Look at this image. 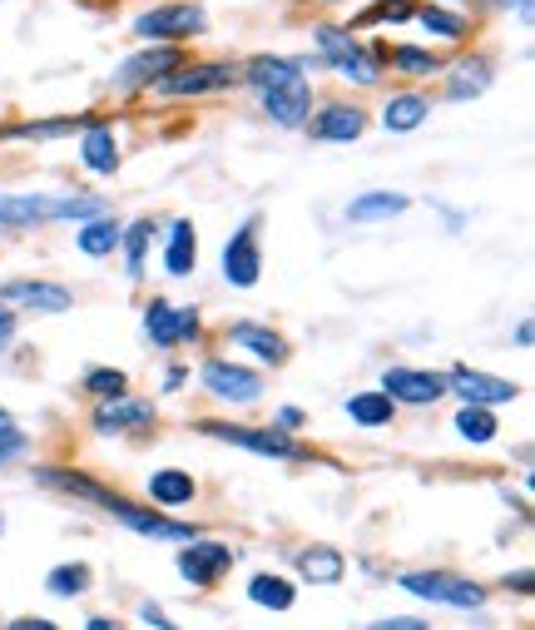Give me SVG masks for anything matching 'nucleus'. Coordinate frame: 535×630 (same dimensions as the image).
Returning <instances> with one entry per match:
<instances>
[{"instance_id":"nucleus-1","label":"nucleus","mask_w":535,"mask_h":630,"mask_svg":"<svg viewBox=\"0 0 535 630\" xmlns=\"http://www.w3.org/2000/svg\"><path fill=\"white\" fill-rule=\"evenodd\" d=\"M40 477L50 481V487H65V491H75V497H85V501H95V507H105L114 521H124L129 531H139V536H159V541H188L194 536V526H184V521H168V517H154V511H144V507H134V501H124L119 491H105V487H95V481H85L79 471H40Z\"/></svg>"},{"instance_id":"nucleus-2","label":"nucleus","mask_w":535,"mask_h":630,"mask_svg":"<svg viewBox=\"0 0 535 630\" xmlns=\"http://www.w3.org/2000/svg\"><path fill=\"white\" fill-rule=\"evenodd\" d=\"M402 590H412V596H422V600H436V606H461V610L485 606V590L476 586V580L451 576V571H406Z\"/></svg>"},{"instance_id":"nucleus-3","label":"nucleus","mask_w":535,"mask_h":630,"mask_svg":"<svg viewBox=\"0 0 535 630\" xmlns=\"http://www.w3.org/2000/svg\"><path fill=\"white\" fill-rule=\"evenodd\" d=\"M204 432H208V437H218V442H228V447H248V452H263V457H287V461L307 457V452L297 447L293 437H283V432H253V427H228V422H204Z\"/></svg>"},{"instance_id":"nucleus-4","label":"nucleus","mask_w":535,"mask_h":630,"mask_svg":"<svg viewBox=\"0 0 535 630\" xmlns=\"http://www.w3.org/2000/svg\"><path fill=\"white\" fill-rule=\"evenodd\" d=\"M223 279L233 283V289H253V283L263 279V253H258V239H253V219H248L243 229L228 239V249H223Z\"/></svg>"},{"instance_id":"nucleus-5","label":"nucleus","mask_w":535,"mask_h":630,"mask_svg":"<svg viewBox=\"0 0 535 630\" xmlns=\"http://www.w3.org/2000/svg\"><path fill=\"white\" fill-rule=\"evenodd\" d=\"M204 388L214 392V398H228V402H253L258 392H263V378L248 368H233V362L214 358L204 362Z\"/></svg>"},{"instance_id":"nucleus-6","label":"nucleus","mask_w":535,"mask_h":630,"mask_svg":"<svg viewBox=\"0 0 535 630\" xmlns=\"http://www.w3.org/2000/svg\"><path fill=\"white\" fill-rule=\"evenodd\" d=\"M144 328H149V338H154L159 348H174V343H184V338H194L198 333V313L194 308H168L164 298H154L149 303V313H144Z\"/></svg>"},{"instance_id":"nucleus-7","label":"nucleus","mask_w":535,"mask_h":630,"mask_svg":"<svg viewBox=\"0 0 535 630\" xmlns=\"http://www.w3.org/2000/svg\"><path fill=\"white\" fill-rule=\"evenodd\" d=\"M228 566H233V551L218 546V541H194V546L178 556V576L194 580V586H214Z\"/></svg>"},{"instance_id":"nucleus-8","label":"nucleus","mask_w":535,"mask_h":630,"mask_svg":"<svg viewBox=\"0 0 535 630\" xmlns=\"http://www.w3.org/2000/svg\"><path fill=\"white\" fill-rule=\"evenodd\" d=\"M446 388H451L456 398H466L471 408H495V402H511L515 398V382L485 378V372H471V368H451Z\"/></svg>"},{"instance_id":"nucleus-9","label":"nucleus","mask_w":535,"mask_h":630,"mask_svg":"<svg viewBox=\"0 0 535 630\" xmlns=\"http://www.w3.org/2000/svg\"><path fill=\"white\" fill-rule=\"evenodd\" d=\"M204 31V11L198 6H164V11L139 15V35H154V41H174V35H194Z\"/></svg>"},{"instance_id":"nucleus-10","label":"nucleus","mask_w":535,"mask_h":630,"mask_svg":"<svg viewBox=\"0 0 535 630\" xmlns=\"http://www.w3.org/2000/svg\"><path fill=\"white\" fill-rule=\"evenodd\" d=\"M174 70H178V51L174 45H159V51L134 55V61L119 70V85H124V90H144V85L164 80V75H174Z\"/></svg>"},{"instance_id":"nucleus-11","label":"nucleus","mask_w":535,"mask_h":630,"mask_svg":"<svg viewBox=\"0 0 535 630\" xmlns=\"http://www.w3.org/2000/svg\"><path fill=\"white\" fill-rule=\"evenodd\" d=\"M382 392H386V398H402V402H436L446 392V378H436V372L392 368L382 378Z\"/></svg>"},{"instance_id":"nucleus-12","label":"nucleus","mask_w":535,"mask_h":630,"mask_svg":"<svg viewBox=\"0 0 535 630\" xmlns=\"http://www.w3.org/2000/svg\"><path fill=\"white\" fill-rule=\"evenodd\" d=\"M263 105H268V115H273L277 124H303L307 120V80L303 75H293V80H283V85H273V90H263Z\"/></svg>"},{"instance_id":"nucleus-13","label":"nucleus","mask_w":535,"mask_h":630,"mask_svg":"<svg viewBox=\"0 0 535 630\" xmlns=\"http://www.w3.org/2000/svg\"><path fill=\"white\" fill-rule=\"evenodd\" d=\"M154 422V408L149 402H134V398H99V412H95V427L99 432H124V427H149Z\"/></svg>"},{"instance_id":"nucleus-14","label":"nucleus","mask_w":535,"mask_h":630,"mask_svg":"<svg viewBox=\"0 0 535 630\" xmlns=\"http://www.w3.org/2000/svg\"><path fill=\"white\" fill-rule=\"evenodd\" d=\"M0 303H25V308H40V313H65L75 298H69L59 283H25V279H15V283L0 289Z\"/></svg>"},{"instance_id":"nucleus-15","label":"nucleus","mask_w":535,"mask_h":630,"mask_svg":"<svg viewBox=\"0 0 535 630\" xmlns=\"http://www.w3.org/2000/svg\"><path fill=\"white\" fill-rule=\"evenodd\" d=\"M228 80H233V70H228V65H194V70L164 75V85H159V90H164V95H208V90H223Z\"/></svg>"},{"instance_id":"nucleus-16","label":"nucleus","mask_w":535,"mask_h":630,"mask_svg":"<svg viewBox=\"0 0 535 630\" xmlns=\"http://www.w3.org/2000/svg\"><path fill=\"white\" fill-rule=\"evenodd\" d=\"M55 219V199L40 194H0V229H25V224Z\"/></svg>"},{"instance_id":"nucleus-17","label":"nucleus","mask_w":535,"mask_h":630,"mask_svg":"<svg viewBox=\"0 0 535 630\" xmlns=\"http://www.w3.org/2000/svg\"><path fill=\"white\" fill-rule=\"evenodd\" d=\"M323 55H327V61H332L342 75H352L357 85H372V80H376V70L362 61V51H357V41H347L342 31H323Z\"/></svg>"},{"instance_id":"nucleus-18","label":"nucleus","mask_w":535,"mask_h":630,"mask_svg":"<svg viewBox=\"0 0 535 630\" xmlns=\"http://www.w3.org/2000/svg\"><path fill=\"white\" fill-rule=\"evenodd\" d=\"M79 160H85V170H95V174L119 170V150H114L109 124H85V150H79Z\"/></svg>"},{"instance_id":"nucleus-19","label":"nucleus","mask_w":535,"mask_h":630,"mask_svg":"<svg viewBox=\"0 0 535 630\" xmlns=\"http://www.w3.org/2000/svg\"><path fill=\"white\" fill-rule=\"evenodd\" d=\"M362 130H367L362 110H347V105H327V110L313 120V134H317V140H357Z\"/></svg>"},{"instance_id":"nucleus-20","label":"nucleus","mask_w":535,"mask_h":630,"mask_svg":"<svg viewBox=\"0 0 535 630\" xmlns=\"http://www.w3.org/2000/svg\"><path fill=\"white\" fill-rule=\"evenodd\" d=\"M297 571H303V580H313V586H332V580H342L347 561L337 556L332 546H307L303 556H297Z\"/></svg>"},{"instance_id":"nucleus-21","label":"nucleus","mask_w":535,"mask_h":630,"mask_svg":"<svg viewBox=\"0 0 535 630\" xmlns=\"http://www.w3.org/2000/svg\"><path fill=\"white\" fill-rule=\"evenodd\" d=\"M228 338H233L238 348H253L263 362H287V343L277 338V333H268V328H253V323H238V328H228Z\"/></svg>"},{"instance_id":"nucleus-22","label":"nucleus","mask_w":535,"mask_h":630,"mask_svg":"<svg viewBox=\"0 0 535 630\" xmlns=\"http://www.w3.org/2000/svg\"><path fill=\"white\" fill-rule=\"evenodd\" d=\"M149 497L154 501H164V507H184V501H194V477L188 471H154L149 477Z\"/></svg>"},{"instance_id":"nucleus-23","label":"nucleus","mask_w":535,"mask_h":630,"mask_svg":"<svg viewBox=\"0 0 535 630\" xmlns=\"http://www.w3.org/2000/svg\"><path fill=\"white\" fill-rule=\"evenodd\" d=\"M406 199L402 194H362V199L347 204V219L352 224H372V219H392V214H402Z\"/></svg>"},{"instance_id":"nucleus-24","label":"nucleus","mask_w":535,"mask_h":630,"mask_svg":"<svg viewBox=\"0 0 535 630\" xmlns=\"http://www.w3.org/2000/svg\"><path fill=\"white\" fill-rule=\"evenodd\" d=\"M426 120V100L422 95H396V100H386V130H396V134H406V130H416V124Z\"/></svg>"},{"instance_id":"nucleus-25","label":"nucleus","mask_w":535,"mask_h":630,"mask_svg":"<svg viewBox=\"0 0 535 630\" xmlns=\"http://www.w3.org/2000/svg\"><path fill=\"white\" fill-rule=\"evenodd\" d=\"M194 253H198L194 224L178 219V224H174V239H168V253H164V269H168V273H188V269H194Z\"/></svg>"},{"instance_id":"nucleus-26","label":"nucleus","mask_w":535,"mask_h":630,"mask_svg":"<svg viewBox=\"0 0 535 630\" xmlns=\"http://www.w3.org/2000/svg\"><path fill=\"white\" fill-rule=\"evenodd\" d=\"M347 412H352V422H362V427H382V422H392V398H386V392H357V398L347 402Z\"/></svg>"},{"instance_id":"nucleus-27","label":"nucleus","mask_w":535,"mask_h":630,"mask_svg":"<svg viewBox=\"0 0 535 630\" xmlns=\"http://www.w3.org/2000/svg\"><path fill=\"white\" fill-rule=\"evenodd\" d=\"M248 596H253L258 606H268V610H287V606H293V586H287L283 576H253V580H248Z\"/></svg>"},{"instance_id":"nucleus-28","label":"nucleus","mask_w":535,"mask_h":630,"mask_svg":"<svg viewBox=\"0 0 535 630\" xmlns=\"http://www.w3.org/2000/svg\"><path fill=\"white\" fill-rule=\"evenodd\" d=\"M119 224L114 219H95V224H85V233H79V249L89 253V259H99V253H114V243H119Z\"/></svg>"},{"instance_id":"nucleus-29","label":"nucleus","mask_w":535,"mask_h":630,"mask_svg":"<svg viewBox=\"0 0 535 630\" xmlns=\"http://www.w3.org/2000/svg\"><path fill=\"white\" fill-rule=\"evenodd\" d=\"M456 432H461L466 442H491L495 437V417L485 408H471V402H466L461 417H456Z\"/></svg>"},{"instance_id":"nucleus-30","label":"nucleus","mask_w":535,"mask_h":630,"mask_svg":"<svg viewBox=\"0 0 535 630\" xmlns=\"http://www.w3.org/2000/svg\"><path fill=\"white\" fill-rule=\"evenodd\" d=\"M293 75H297V65H293V61H268V55H263V61L248 65V80H253L258 90H273V85L293 80Z\"/></svg>"},{"instance_id":"nucleus-31","label":"nucleus","mask_w":535,"mask_h":630,"mask_svg":"<svg viewBox=\"0 0 535 630\" xmlns=\"http://www.w3.org/2000/svg\"><path fill=\"white\" fill-rule=\"evenodd\" d=\"M45 586L50 596H79V590H89V566H55Z\"/></svg>"},{"instance_id":"nucleus-32","label":"nucleus","mask_w":535,"mask_h":630,"mask_svg":"<svg viewBox=\"0 0 535 630\" xmlns=\"http://www.w3.org/2000/svg\"><path fill=\"white\" fill-rule=\"evenodd\" d=\"M149 233H154V224H149V219H139L129 233H119V239H124V249H129V279H139V273H144V249H149Z\"/></svg>"},{"instance_id":"nucleus-33","label":"nucleus","mask_w":535,"mask_h":630,"mask_svg":"<svg viewBox=\"0 0 535 630\" xmlns=\"http://www.w3.org/2000/svg\"><path fill=\"white\" fill-rule=\"evenodd\" d=\"M85 130V120H55V124H15L6 130V140H55V134H75Z\"/></svg>"},{"instance_id":"nucleus-34","label":"nucleus","mask_w":535,"mask_h":630,"mask_svg":"<svg viewBox=\"0 0 535 630\" xmlns=\"http://www.w3.org/2000/svg\"><path fill=\"white\" fill-rule=\"evenodd\" d=\"M99 214H105V199H95V194H75V199L55 204V219H99Z\"/></svg>"},{"instance_id":"nucleus-35","label":"nucleus","mask_w":535,"mask_h":630,"mask_svg":"<svg viewBox=\"0 0 535 630\" xmlns=\"http://www.w3.org/2000/svg\"><path fill=\"white\" fill-rule=\"evenodd\" d=\"M416 6L412 0H386V6H372V11L357 15V25H376V21H412Z\"/></svg>"},{"instance_id":"nucleus-36","label":"nucleus","mask_w":535,"mask_h":630,"mask_svg":"<svg viewBox=\"0 0 535 630\" xmlns=\"http://www.w3.org/2000/svg\"><path fill=\"white\" fill-rule=\"evenodd\" d=\"M422 25H426L432 35H446V41H456V35L466 31L461 15H446V11H436V6H426V11H422Z\"/></svg>"},{"instance_id":"nucleus-37","label":"nucleus","mask_w":535,"mask_h":630,"mask_svg":"<svg viewBox=\"0 0 535 630\" xmlns=\"http://www.w3.org/2000/svg\"><path fill=\"white\" fill-rule=\"evenodd\" d=\"M85 388L95 392V398H119L124 392V372H114V368H95L85 378Z\"/></svg>"},{"instance_id":"nucleus-38","label":"nucleus","mask_w":535,"mask_h":630,"mask_svg":"<svg viewBox=\"0 0 535 630\" xmlns=\"http://www.w3.org/2000/svg\"><path fill=\"white\" fill-rule=\"evenodd\" d=\"M392 65H396V70H406V75H432L436 70V55L432 51H396Z\"/></svg>"},{"instance_id":"nucleus-39","label":"nucleus","mask_w":535,"mask_h":630,"mask_svg":"<svg viewBox=\"0 0 535 630\" xmlns=\"http://www.w3.org/2000/svg\"><path fill=\"white\" fill-rule=\"evenodd\" d=\"M481 90H485V65H466V70L456 75V85H451L456 100H466V95H481Z\"/></svg>"},{"instance_id":"nucleus-40","label":"nucleus","mask_w":535,"mask_h":630,"mask_svg":"<svg viewBox=\"0 0 535 630\" xmlns=\"http://www.w3.org/2000/svg\"><path fill=\"white\" fill-rule=\"evenodd\" d=\"M25 447V437H20V427L10 422V412H0V461L15 457V452Z\"/></svg>"},{"instance_id":"nucleus-41","label":"nucleus","mask_w":535,"mask_h":630,"mask_svg":"<svg viewBox=\"0 0 535 630\" xmlns=\"http://www.w3.org/2000/svg\"><path fill=\"white\" fill-rule=\"evenodd\" d=\"M372 630H426V620H416V616H392V620H376Z\"/></svg>"},{"instance_id":"nucleus-42","label":"nucleus","mask_w":535,"mask_h":630,"mask_svg":"<svg viewBox=\"0 0 535 630\" xmlns=\"http://www.w3.org/2000/svg\"><path fill=\"white\" fill-rule=\"evenodd\" d=\"M139 616H144V620H149V626H154V630H178V626H174V620H168V616H164V610H159V606H154V600H149V606H139Z\"/></svg>"},{"instance_id":"nucleus-43","label":"nucleus","mask_w":535,"mask_h":630,"mask_svg":"<svg viewBox=\"0 0 535 630\" xmlns=\"http://www.w3.org/2000/svg\"><path fill=\"white\" fill-rule=\"evenodd\" d=\"M10 630H59V626H50V620H35V616H20Z\"/></svg>"},{"instance_id":"nucleus-44","label":"nucleus","mask_w":535,"mask_h":630,"mask_svg":"<svg viewBox=\"0 0 535 630\" xmlns=\"http://www.w3.org/2000/svg\"><path fill=\"white\" fill-rule=\"evenodd\" d=\"M10 338H15V318H10V313L6 308H0V348H6V343Z\"/></svg>"},{"instance_id":"nucleus-45","label":"nucleus","mask_w":535,"mask_h":630,"mask_svg":"<svg viewBox=\"0 0 535 630\" xmlns=\"http://www.w3.org/2000/svg\"><path fill=\"white\" fill-rule=\"evenodd\" d=\"M85 630H124V626H119V620H105V616H95V620H89Z\"/></svg>"}]
</instances>
